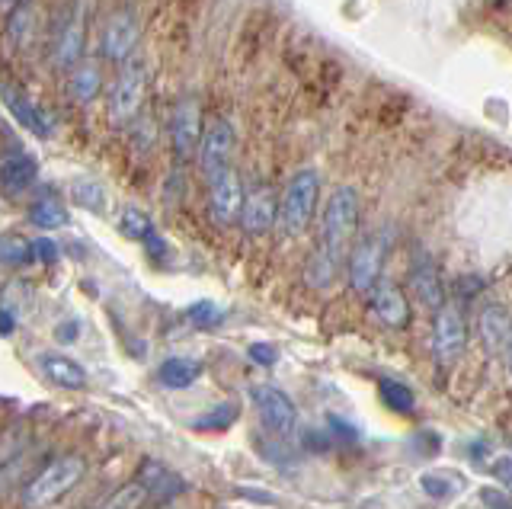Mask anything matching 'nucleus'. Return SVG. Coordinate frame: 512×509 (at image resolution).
<instances>
[{
	"label": "nucleus",
	"mask_w": 512,
	"mask_h": 509,
	"mask_svg": "<svg viewBox=\"0 0 512 509\" xmlns=\"http://www.w3.org/2000/svg\"><path fill=\"white\" fill-rule=\"evenodd\" d=\"M359 228V193L352 186L333 189V196L324 205L320 218V253L340 266V260L349 257V244Z\"/></svg>",
	"instance_id": "1"
},
{
	"label": "nucleus",
	"mask_w": 512,
	"mask_h": 509,
	"mask_svg": "<svg viewBox=\"0 0 512 509\" xmlns=\"http://www.w3.org/2000/svg\"><path fill=\"white\" fill-rule=\"evenodd\" d=\"M87 474V461L80 455H61L55 458L52 465H45L32 481L26 484L23 490V503L29 509H42V506H52L58 503L61 497H68V493L84 481Z\"/></svg>",
	"instance_id": "2"
},
{
	"label": "nucleus",
	"mask_w": 512,
	"mask_h": 509,
	"mask_svg": "<svg viewBox=\"0 0 512 509\" xmlns=\"http://www.w3.org/2000/svg\"><path fill=\"white\" fill-rule=\"evenodd\" d=\"M317 193H320V173L311 167L298 170L295 177L288 180L285 193L279 199V225H276L285 237H298L311 225Z\"/></svg>",
	"instance_id": "3"
},
{
	"label": "nucleus",
	"mask_w": 512,
	"mask_h": 509,
	"mask_svg": "<svg viewBox=\"0 0 512 509\" xmlns=\"http://www.w3.org/2000/svg\"><path fill=\"white\" fill-rule=\"evenodd\" d=\"M388 234H368L359 247L349 253V285L359 295H372L381 282V266L388 257Z\"/></svg>",
	"instance_id": "4"
},
{
	"label": "nucleus",
	"mask_w": 512,
	"mask_h": 509,
	"mask_svg": "<svg viewBox=\"0 0 512 509\" xmlns=\"http://www.w3.org/2000/svg\"><path fill=\"white\" fill-rule=\"evenodd\" d=\"M144 87H148V71L141 61H125V68L119 71L116 84L109 93V119L116 125H128L141 109Z\"/></svg>",
	"instance_id": "5"
},
{
	"label": "nucleus",
	"mask_w": 512,
	"mask_h": 509,
	"mask_svg": "<svg viewBox=\"0 0 512 509\" xmlns=\"http://www.w3.org/2000/svg\"><path fill=\"white\" fill-rule=\"evenodd\" d=\"M250 394H253L256 413H260V420L269 433H276V436L292 433L295 423H298V407H295L292 397L279 388H272V385H256Z\"/></svg>",
	"instance_id": "6"
},
{
	"label": "nucleus",
	"mask_w": 512,
	"mask_h": 509,
	"mask_svg": "<svg viewBox=\"0 0 512 509\" xmlns=\"http://www.w3.org/2000/svg\"><path fill=\"white\" fill-rule=\"evenodd\" d=\"M141 39V23L135 10H116L103 26V39H100V52L109 61H128L135 52V45Z\"/></svg>",
	"instance_id": "7"
},
{
	"label": "nucleus",
	"mask_w": 512,
	"mask_h": 509,
	"mask_svg": "<svg viewBox=\"0 0 512 509\" xmlns=\"http://www.w3.org/2000/svg\"><path fill=\"white\" fill-rule=\"evenodd\" d=\"M464 343H468V327H464V317L458 308L445 305L436 314V324H432V356L439 365H452L464 353Z\"/></svg>",
	"instance_id": "8"
},
{
	"label": "nucleus",
	"mask_w": 512,
	"mask_h": 509,
	"mask_svg": "<svg viewBox=\"0 0 512 509\" xmlns=\"http://www.w3.org/2000/svg\"><path fill=\"white\" fill-rule=\"evenodd\" d=\"M231 154H234V129L228 119H215L202 135L199 148V164L205 180L221 177L224 170H231Z\"/></svg>",
	"instance_id": "9"
},
{
	"label": "nucleus",
	"mask_w": 512,
	"mask_h": 509,
	"mask_svg": "<svg viewBox=\"0 0 512 509\" xmlns=\"http://www.w3.org/2000/svg\"><path fill=\"white\" fill-rule=\"evenodd\" d=\"M410 285H413V292H416V301L432 311V314H439L445 308V289H442V273H439V266L436 260L429 257L426 250H416L413 253V263H410Z\"/></svg>",
	"instance_id": "10"
},
{
	"label": "nucleus",
	"mask_w": 512,
	"mask_h": 509,
	"mask_svg": "<svg viewBox=\"0 0 512 509\" xmlns=\"http://www.w3.org/2000/svg\"><path fill=\"white\" fill-rule=\"evenodd\" d=\"M208 205H212V218L218 221L221 228H231L234 221L244 212V189H240V180H237V170H224L221 177L208 180Z\"/></svg>",
	"instance_id": "11"
},
{
	"label": "nucleus",
	"mask_w": 512,
	"mask_h": 509,
	"mask_svg": "<svg viewBox=\"0 0 512 509\" xmlns=\"http://www.w3.org/2000/svg\"><path fill=\"white\" fill-rule=\"evenodd\" d=\"M170 135H173V151L176 157H192L202 148V116H199V103L196 100H180L173 109V122H170Z\"/></svg>",
	"instance_id": "12"
},
{
	"label": "nucleus",
	"mask_w": 512,
	"mask_h": 509,
	"mask_svg": "<svg viewBox=\"0 0 512 509\" xmlns=\"http://www.w3.org/2000/svg\"><path fill=\"white\" fill-rule=\"evenodd\" d=\"M240 225H244L247 234H266L279 225V199L269 186H256L247 193Z\"/></svg>",
	"instance_id": "13"
},
{
	"label": "nucleus",
	"mask_w": 512,
	"mask_h": 509,
	"mask_svg": "<svg viewBox=\"0 0 512 509\" xmlns=\"http://www.w3.org/2000/svg\"><path fill=\"white\" fill-rule=\"evenodd\" d=\"M368 305H372L378 321L388 324V327H404L410 321V305H407L404 292H400L397 285L388 279H381L375 285V292L368 295Z\"/></svg>",
	"instance_id": "14"
},
{
	"label": "nucleus",
	"mask_w": 512,
	"mask_h": 509,
	"mask_svg": "<svg viewBox=\"0 0 512 509\" xmlns=\"http://www.w3.org/2000/svg\"><path fill=\"white\" fill-rule=\"evenodd\" d=\"M480 340H484V349L490 356H500L506 353V346L512 340V321H509V311L500 305V301H490V305L480 311Z\"/></svg>",
	"instance_id": "15"
},
{
	"label": "nucleus",
	"mask_w": 512,
	"mask_h": 509,
	"mask_svg": "<svg viewBox=\"0 0 512 509\" xmlns=\"http://www.w3.org/2000/svg\"><path fill=\"white\" fill-rule=\"evenodd\" d=\"M0 100H4V106L10 109L13 119L20 122L26 132H32L36 138H48V119L39 113L36 103H32L20 87H13V84H0Z\"/></svg>",
	"instance_id": "16"
},
{
	"label": "nucleus",
	"mask_w": 512,
	"mask_h": 509,
	"mask_svg": "<svg viewBox=\"0 0 512 509\" xmlns=\"http://www.w3.org/2000/svg\"><path fill=\"white\" fill-rule=\"evenodd\" d=\"M80 52H84V20H80V10H71V17L61 20L55 33V58L61 68H77Z\"/></svg>",
	"instance_id": "17"
},
{
	"label": "nucleus",
	"mask_w": 512,
	"mask_h": 509,
	"mask_svg": "<svg viewBox=\"0 0 512 509\" xmlns=\"http://www.w3.org/2000/svg\"><path fill=\"white\" fill-rule=\"evenodd\" d=\"M138 481L144 484V490L151 493V500H160V503H167V500H173V497H180V493L186 490L183 477H180V474H173V471L164 468V465H157V461H144V465H141V474H138Z\"/></svg>",
	"instance_id": "18"
},
{
	"label": "nucleus",
	"mask_w": 512,
	"mask_h": 509,
	"mask_svg": "<svg viewBox=\"0 0 512 509\" xmlns=\"http://www.w3.org/2000/svg\"><path fill=\"white\" fill-rule=\"evenodd\" d=\"M39 365H42V375L52 381V385L58 388H84L87 385V372H84V365H77L74 359L68 356H61V353H42L39 356Z\"/></svg>",
	"instance_id": "19"
},
{
	"label": "nucleus",
	"mask_w": 512,
	"mask_h": 509,
	"mask_svg": "<svg viewBox=\"0 0 512 509\" xmlns=\"http://www.w3.org/2000/svg\"><path fill=\"white\" fill-rule=\"evenodd\" d=\"M36 177H39V164L32 161L29 154L13 151L0 161V186H4L7 193H23Z\"/></svg>",
	"instance_id": "20"
},
{
	"label": "nucleus",
	"mask_w": 512,
	"mask_h": 509,
	"mask_svg": "<svg viewBox=\"0 0 512 509\" xmlns=\"http://www.w3.org/2000/svg\"><path fill=\"white\" fill-rule=\"evenodd\" d=\"M202 375V362L199 359H189V356H173L167 362H160L157 369V381L170 391H180V388H189L196 385Z\"/></svg>",
	"instance_id": "21"
},
{
	"label": "nucleus",
	"mask_w": 512,
	"mask_h": 509,
	"mask_svg": "<svg viewBox=\"0 0 512 509\" xmlns=\"http://www.w3.org/2000/svg\"><path fill=\"white\" fill-rule=\"evenodd\" d=\"M32 26H36V7L32 4H13L7 17V45L13 52H20L32 39Z\"/></svg>",
	"instance_id": "22"
},
{
	"label": "nucleus",
	"mask_w": 512,
	"mask_h": 509,
	"mask_svg": "<svg viewBox=\"0 0 512 509\" xmlns=\"http://www.w3.org/2000/svg\"><path fill=\"white\" fill-rule=\"evenodd\" d=\"M29 221L36 228H64L71 221V215H68V209H64L61 202H52V199H42V202H36L29 209Z\"/></svg>",
	"instance_id": "23"
},
{
	"label": "nucleus",
	"mask_w": 512,
	"mask_h": 509,
	"mask_svg": "<svg viewBox=\"0 0 512 509\" xmlns=\"http://www.w3.org/2000/svg\"><path fill=\"white\" fill-rule=\"evenodd\" d=\"M29 260H36L32 253V241L20 234H0V263L4 266H26Z\"/></svg>",
	"instance_id": "24"
},
{
	"label": "nucleus",
	"mask_w": 512,
	"mask_h": 509,
	"mask_svg": "<svg viewBox=\"0 0 512 509\" xmlns=\"http://www.w3.org/2000/svg\"><path fill=\"white\" fill-rule=\"evenodd\" d=\"M119 228H122V234L128 237V241L148 244V241H154V237H157L154 221H151L148 215H144L141 209H125V212H122V221H119Z\"/></svg>",
	"instance_id": "25"
},
{
	"label": "nucleus",
	"mask_w": 512,
	"mask_h": 509,
	"mask_svg": "<svg viewBox=\"0 0 512 509\" xmlns=\"http://www.w3.org/2000/svg\"><path fill=\"white\" fill-rule=\"evenodd\" d=\"M237 417H240V407L234 401H228V404H218V407H212L208 413H202V417L192 420V429H205V433H221V429H228Z\"/></svg>",
	"instance_id": "26"
},
{
	"label": "nucleus",
	"mask_w": 512,
	"mask_h": 509,
	"mask_svg": "<svg viewBox=\"0 0 512 509\" xmlns=\"http://www.w3.org/2000/svg\"><path fill=\"white\" fill-rule=\"evenodd\" d=\"M148 500H151V493L144 490V484L135 477V481L122 484L116 493H112V497H109L100 509H141Z\"/></svg>",
	"instance_id": "27"
},
{
	"label": "nucleus",
	"mask_w": 512,
	"mask_h": 509,
	"mask_svg": "<svg viewBox=\"0 0 512 509\" xmlns=\"http://www.w3.org/2000/svg\"><path fill=\"white\" fill-rule=\"evenodd\" d=\"M420 487H423V493H429V497L448 500L461 487V477L458 474H448V471H426L420 477Z\"/></svg>",
	"instance_id": "28"
},
{
	"label": "nucleus",
	"mask_w": 512,
	"mask_h": 509,
	"mask_svg": "<svg viewBox=\"0 0 512 509\" xmlns=\"http://www.w3.org/2000/svg\"><path fill=\"white\" fill-rule=\"evenodd\" d=\"M71 90L80 103H90L100 93V71H96V65H77L71 74Z\"/></svg>",
	"instance_id": "29"
},
{
	"label": "nucleus",
	"mask_w": 512,
	"mask_h": 509,
	"mask_svg": "<svg viewBox=\"0 0 512 509\" xmlns=\"http://www.w3.org/2000/svg\"><path fill=\"white\" fill-rule=\"evenodd\" d=\"M71 189H74V199L84 205V209H90V212H103L106 209V193H103V186L96 180L80 177V180H74Z\"/></svg>",
	"instance_id": "30"
},
{
	"label": "nucleus",
	"mask_w": 512,
	"mask_h": 509,
	"mask_svg": "<svg viewBox=\"0 0 512 509\" xmlns=\"http://www.w3.org/2000/svg\"><path fill=\"white\" fill-rule=\"evenodd\" d=\"M381 401L388 404L391 410H397V413H410L413 410V391L407 388V385H400V381H381Z\"/></svg>",
	"instance_id": "31"
},
{
	"label": "nucleus",
	"mask_w": 512,
	"mask_h": 509,
	"mask_svg": "<svg viewBox=\"0 0 512 509\" xmlns=\"http://www.w3.org/2000/svg\"><path fill=\"white\" fill-rule=\"evenodd\" d=\"M308 285H314V289H327V285L333 282V276H336V263H330L324 253H314V257L308 260Z\"/></svg>",
	"instance_id": "32"
},
{
	"label": "nucleus",
	"mask_w": 512,
	"mask_h": 509,
	"mask_svg": "<svg viewBox=\"0 0 512 509\" xmlns=\"http://www.w3.org/2000/svg\"><path fill=\"white\" fill-rule=\"evenodd\" d=\"M186 317L196 327H215V324L224 321V311L215 305V301H196V305L186 308Z\"/></svg>",
	"instance_id": "33"
},
{
	"label": "nucleus",
	"mask_w": 512,
	"mask_h": 509,
	"mask_svg": "<svg viewBox=\"0 0 512 509\" xmlns=\"http://www.w3.org/2000/svg\"><path fill=\"white\" fill-rule=\"evenodd\" d=\"M490 474L496 484H503L506 490H512V455H496L493 465H490Z\"/></svg>",
	"instance_id": "34"
},
{
	"label": "nucleus",
	"mask_w": 512,
	"mask_h": 509,
	"mask_svg": "<svg viewBox=\"0 0 512 509\" xmlns=\"http://www.w3.org/2000/svg\"><path fill=\"white\" fill-rule=\"evenodd\" d=\"M304 449L308 452H327L330 449V436L324 429H304Z\"/></svg>",
	"instance_id": "35"
},
{
	"label": "nucleus",
	"mask_w": 512,
	"mask_h": 509,
	"mask_svg": "<svg viewBox=\"0 0 512 509\" xmlns=\"http://www.w3.org/2000/svg\"><path fill=\"white\" fill-rule=\"evenodd\" d=\"M250 359L253 362H260V365H276L279 362V353H276V346H269V343H253L250 349Z\"/></svg>",
	"instance_id": "36"
},
{
	"label": "nucleus",
	"mask_w": 512,
	"mask_h": 509,
	"mask_svg": "<svg viewBox=\"0 0 512 509\" xmlns=\"http://www.w3.org/2000/svg\"><path fill=\"white\" fill-rule=\"evenodd\" d=\"M32 253H36V260H42V263H55L58 260V244L48 241V237H39V241H32Z\"/></svg>",
	"instance_id": "37"
},
{
	"label": "nucleus",
	"mask_w": 512,
	"mask_h": 509,
	"mask_svg": "<svg viewBox=\"0 0 512 509\" xmlns=\"http://www.w3.org/2000/svg\"><path fill=\"white\" fill-rule=\"evenodd\" d=\"M20 436H7V442H0V465H4V461H10L16 452H20Z\"/></svg>",
	"instance_id": "38"
},
{
	"label": "nucleus",
	"mask_w": 512,
	"mask_h": 509,
	"mask_svg": "<svg viewBox=\"0 0 512 509\" xmlns=\"http://www.w3.org/2000/svg\"><path fill=\"white\" fill-rule=\"evenodd\" d=\"M13 327H16V321H13L10 308H0V337H10Z\"/></svg>",
	"instance_id": "39"
},
{
	"label": "nucleus",
	"mask_w": 512,
	"mask_h": 509,
	"mask_svg": "<svg viewBox=\"0 0 512 509\" xmlns=\"http://www.w3.org/2000/svg\"><path fill=\"white\" fill-rule=\"evenodd\" d=\"M74 330H77V324H61V327H58V340H64V343L74 340V337H77Z\"/></svg>",
	"instance_id": "40"
},
{
	"label": "nucleus",
	"mask_w": 512,
	"mask_h": 509,
	"mask_svg": "<svg viewBox=\"0 0 512 509\" xmlns=\"http://www.w3.org/2000/svg\"><path fill=\"white\" fill-rule=\"evenodd\" d=\"M506 365H509V375H512V340H509V346H506Z\"/></svg>",
	"instance_id": "41"
},
{
	"label": "nucleus",
	"mask_w": 512,
	"mask_h": 509,
	"mask_svg": "<svg viewBox=\"0 0 512 509\" xmlns=\"http://www.w3.org/2000/svg\"><path fill=\"white\" fill-rule=\"evenodd\" d=\"M164 509H167V506H164Z\"/></svg>",
	"instance_id": "42"
}]
</instances>
